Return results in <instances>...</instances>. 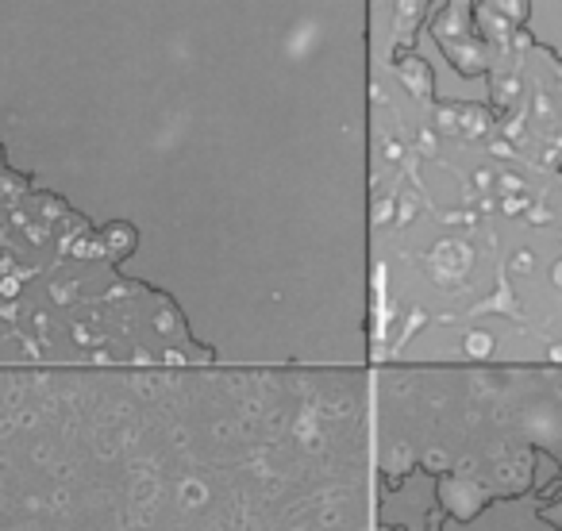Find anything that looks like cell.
Instances as JSON below:
<instances>
[{
    "mask_svg": "<svg viewBox=\"0 0 562 531\" xmlns=\"http://www.w3.org/2000/svg\"><path fill=\"white\" fill-rule=\"evenodd\" d=\"M0 531H297L243 373L0 370Z\"/></svg>",
    "mask_w": 562,
    "mask_h": 531,
    "instance_id": "1",
    "label": "cell"
}]
</instances>
